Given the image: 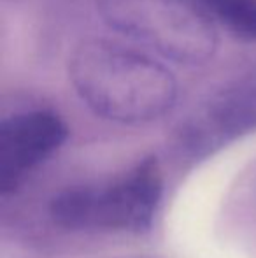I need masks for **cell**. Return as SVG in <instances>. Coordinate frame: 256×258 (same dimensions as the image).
<instances>
[{"instance_id": "cell-4", "label": "cell", "mask_w": 256, "mask_h": 258, "mask_svg": "<svg viewBox=\"0 0 256 258\" xmlns=\"http://www.w3.org/2000/svg\"><path fill=\"white\" fill-rule=\"evenodd\" d=\"M256 132V67L225 83L176 126L170 153L193 167Z\"/></svg>"}, {"instance_id": "cell-2", "label": "cell", "mask_w": 256, "mask_h": 258, "mask_svg": "<svg viewBox=\"0 0 256 258\" xmlns=\"http://www.w3.org/2000/svg\"><path fill=\"white\" fill-rule=\"evenodd\" d=\"M163 197V174L156 156H144L118 176L81 183L49 201L56 227L81 234H144L154 223Z\"/></svg>"}, {"instance_id": "cell-3", "label": "cell", "mask_w": 256, "mask_h": 258, "mask_svg": "<svg viewBox=\"0 0 256 258\" xmlns=\"http://www.w3.org/2000/svg\"><path fill=\"white\" fill-rule=\"evenodd\" d=\"M106 23L160 58L197 67L214 56L218 28L192 0H97Z\"/></svg>"}, {"instance_id": "cell-6", "label": "cell", "mask_w": 256, "mask_h": 258, "mask_svg": "<svg viewBox=\"0 0 256 258\" xmlns=\"http://www.w3.org/2000/svg\"><path fill=\"white\" fill-rule=\"evenodd\" d=\"M216 25L246 42H256V0H192Z\"/></svg>"}, {"instance_id": "cell-5", "label": "cell", "mask_w": 256, "mask_h": 258, "mask_svg": "<svg viewBox=\"0 0 256 258\" xmlns=\"http://www.w3.org/2000/svg\"><path fill=\"white\" fill-rule=\"evenodd\" d=\"M68 126L53 109L11 112L0 121V194H16L41 165L65 144Z\"/></svg>"}, {"instance_id": "cell-1", "label": "cell", "mask_w": 256, "mask_h": 258, "mask_svg": "<svg viewBox=\"0 0 256 258\" xmlns=\"http://www.w3.org/2000/svg\"><path fill=\"white\" fill-rule=\"evenodd\" d=\"M67 71L81 102L97 118L118 125L153 123L178 100L176 76L160 60L107 39L75 46Z\"/></svg>"}]
</instances>
